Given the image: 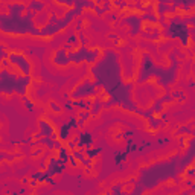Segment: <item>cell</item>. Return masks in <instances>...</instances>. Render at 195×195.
<instances>
[{
    "mask_svg": "<svg viewBox=\"0 0 195 195\" xmlns=\"http://www.w3.org/2000/svg\"><path fill=\"white\" fill-rule=\"evenodd\" d=\"M9 63L12 67H15L17 72L23 76H31V72H32V64L31 61L26 58L23 54H18V52H11L9 57H8Z\"/></svg>",
    "mask_w": 195,
    "mask_h": 195,
    "instance_id": "obj_1",
    "label": "cell"
},
{
    "mask_svg": "<svg viewBox=\"0 0 195 195\" xmlns=\"http://www.w3.org/2000/svg\"><path fill=\"white\" fill-rule=\"evenodd\" d=\"M99 90H96V82H92L90 79H84L79 85L70 93V99H85L90 96H96Z\"/></svg>",
    "mask_w": 195,
    "mask_h": 195,
    "instance_id": "obj_2",
    "label": "cell"
},
{
    "mask_svg": "<svg viewBox=\"0 0 195 195\" xmlns=\"http://www.w3.org/2000/svg\"><path fill=\"white\" fill-rule=\"evenodd\" d=\"M124 23H127L130 26V34H131L133 37L137 35L139 32H142V18H140V15L130 14L128 17L124 18Z\"/></svg>",
    "mask_w": 195,
    "mask_h": 195,
    "instance_id": "obj_3",
    "label": "cell"
},
{
    "mask_svg": "<svg viewBox=\"0 0 195 195\" xmlns=\"http://www.w3.org/2000/svg\"><path fill=\"white\" fill-rule=\"evenodd\" d=\"M38 125H40V131H38L37 134H32V137H34L35 140L41 139V137H52V134L57 133L55 128H54V125L49 124V122L44 121V119H40V121H38Z\"/></svg>",
    "mask_w": 195,
    "mask_h": 195,
    "instance_id": "obj_4",
    "label": "cell"
},
{
    "mask_svg": "<svg viewBox=\"0 0 195 195\" xmlns=\"http://www.w3.org/2000/svg\"><path fill=\"white\" fill-rule=\"evenodd\" d=\"M52 61H54V64H55V66H58V67H67V66H70L67 52L64 50L63 47H60V49H57V50L54 52Z\"/></svg>",
    "mask_w": 195,
    "mask_h": 195,
    "instance_id": "obj_5",
    "label": "cell"
},
{
    "mask_svg": "<svg viewBox=\"0 0 195 195\" xmlns=\"http://www.w3.org/2000/svg\"><path fill=\"white\" fill-rule=\"evenodd\" d=\"M46 6H47V3H44V2H31L26 5V11L31 12L32 15H37L40 12H43L46 9Z\"/></svg>",
    "mask_w": 195,
    "mask_h": 195,
    "instance_id": "obj_6",
    "label": "cell"
},
{
    "mask_svg": "<svg viewBox=\"0 0 195 195\" xmlns=\"http://www.w3.org/2000/svg\"><path fill=\"white\" fill-rule=\"evenodd\" d=\"M102 99H104V98H95V99H93L92 107H90V114H92V116L99 114L101 110L104 108V107H102Z\"/></svg>",
    "mask_w": 195,
    "mask_h": 195,
    "instance_id": "obj_7",
    "label": "cell"
},
{
    "mask_svg": "<svg viewBox=\"0 0 195 195\" xmlns=\"http://www.w3.org/2000/svg\"><path fill=\"white\" fill-rule=\"evenodd\" d=\"M148 125H149V128H152V130H159V128H162V127H165V122L160 119V118H149L148 119Z\"/></svg>",
    "mask_w": 195,
    "mask_h": 195,
    "instance_id": "obj_8",
    "label": "cell"
},
{
    "mask_svg": "<svg viewBox=\"0 0 195 195\" xmlns=\"http://www.w3.org/2000/svg\"><path fill=\"white\" fill-rule=\"evenodd\" d=\"M69 157H70V151H69L66 146H63V148L58 151V160L63 162V163H66V162L69 160Z\"/></svg>",
    "mask_w": 195,
    "mask_h": 195,
    "instance_id": "obj_9",
    "label": "cell"
},
{
    "mask_svg": "<svg viewBox=\"0 0 195 195\" xmlns=\"http://www.w3.org/2000/svg\"><path fill=\"white\" fill-rule=\"evenodd\" d=\"M49 108L54 111V113H57V114H60L61 111H63V105H60V104H57L55 101H49Z\"/></svg>",
    "mask_w": 195,
    "mask_h": 195,
    "instance_id": "obj_10",
    "label": "cell"
},
{
    "mask_svg": "<svg viewBox=\"0 0 195 195\" xmlns=\"http://www.w3.org/2000/svg\"><path fill=\"white\" fill-rule=\"evenodd\" d=\"M9 54H11V50L5 44H0V61H2V60H8Z\"/></svg>",
    "mask_w": 195,
    "mask_h": 195,
    "instance_id": "obj_11",
    "label": "cell"
},
{
    "mask_svg": "<svg viewBox=\"0 0 195 195\" xmlns=\"http://www.w3.org/2000/svg\"><path fill=\"white\" fill-rule=\"evenodd\" d=\"M111 195H128V194L122 191V185H116L111 188Z\"/></svg>",
    "mask_w": 195,
    "mask_h": 195,
    "instance_id": "obj_12",
    "label": "cell"
},
{
    "mask_svg": "<svg viewBox=\"0 0 195 195\" xmlns=\"http://www.w3.org/2000/svg\"><path fill=\"white\" fill-rule=\"evenodd\" d=\"M90 116H92V114H90L88 110H81L79 113H78V119H82L84 122H87L90 119Z\"/></svg>",
    "mask_w": 195,
    "mask_h": 195,
    "instance_id": "obj_13",
    "label": "cell"
},
{
    "mask_svg": "<svg viewBox=\"0 0 195 195\" xmlns=\"http://www.w3.org/2000/svg\"><path fill=\"white\" fill-rule=\"evenodd\" d=\"M21 101H23V104H26V107H28V110H29V111H32V110H34V102H32V101H29V98H28V96H21Z\"/></svg>",
    "mask_w": 195,
    "mask_h": 195,
    "instance_id": "obj_14",
    "label": "cell"
},
{
    "mask_svg": "<svg viewBox=\"0 0 195 195\" xmlns=\"http://www.w3.org/2000/svg\"><path fill=\"white\" fill-rule=\"evenodd\" d=\"M78 40H79L81 46H84V47H85V44L88 43V38L84 35V32H79V34H78Z\"/></svg>",
    "mask_w": 195,
    "mask_h": 195,
    "instance_id": "obj_15",
    "label": "cell"
},
{
    "mask_svg": "<svg viewBox=\"0 0 195 195\" xmlns=\"http://www.w3.org/2000/svg\"><path fill=\"white\" fill-rule=\"evenodd\" d=\"M102 11H104V14L108 11V9H111V6H113V3H110V2H102Z\"/></svg>",
    "mask_w": 195,
    "mask_h": 195,
    "instance_id": "obj_16",
    "label": "cell"
},
{
    "mask_svg": "<svg viewBox=\"0 0 195 195\" xmlns=\"http://www.w3.org/2000/svg\"><path fill=\"white\" fill-rule=\"evenodd\" d=\"M41 154H43V148L40 146V148H37V149H35V151L31 154V157H34V159H35V157H40Z\"/></svg>",
    "mask_w": 195,
    "mask_h": 195,
    "instance_id": "obj_17",
    "label": "cell"
},
{
    "mask_svg": "<svg viewBox=\"0 0 195 195\" xmlns=\"http://www.w3.org/2000/svg\"><path fill=\"white\" fill-rule=\"evenodd\" d=\"M82 24H84L82 20H78V21H76V26H75V31H81V29H82Z\"/></svg>",
    "mask_w": 195,
    "mask_h": 195,
    "instance_id": "obj_18",
    "label": "cell"
},
{
    "mask_svg": "<svg viewBox=\"0 0 195 195\" xmlns=\"http://www.w3.org/2000/svg\"><path fill=\"white\" fill-rule=\"evenodd\" d=\"M69 162H70V165H72V166H75V168H76L78 165H79V162H78L76 159H73L72 155H70V157H69Z\"/></svg>",
    "mask_w": 195,
    "mask_h": 195,
    "instance_id": "obj_19",
    "label": "cell"
},
{
    "mask_svg": "<svg viewBox=\"0 0 195 195\" xmlns=\"http://www.w3.org/2000/svg\"><path fill=\"white\" fill-rule=\"evenodd\" d=\"M186 175L189 177V180H192V178H194V168H192V166H191V168H189V169H188V172H186Z\"/></svg>",
    "mask_w": 195,
    "mask_h": 195,
    "instance_id": "obj_20",
    "label": "cell"
},
{
    "mask_svg": "<svg viewBox=\"0 0 195 195\" xmlns=\"http://www.w3.org/2000/svg\"><path fill=\"white\" fill-rule=\"evenodd\" d=\"M114 5H116V6H119V8H125L128 3H125V2H122V3H121V2H116Z\"/></svg>",
    "mask_w": 195,
    "mask_h": 195,
    "instance_id": "obj_21",
    "label": "cell"
}]
</instances>
